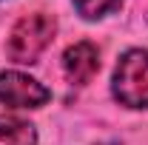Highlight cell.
Returning <instances> with one entry per match:
<instances>
[{"label": "cell", "mask_w": 148, "mask_h": 145, "mask_svg": "<svg viewBox=\"0 0 148 145\" xmlns=\"http://www.w3.org/2000/svg\"><path fill=\"white\" fill-rule=\"evenodd\" d=\"M54 31H57L54 17H49L43 12L20 17L9 34V57L14 63H37V57L51 43Z\"/></svg>", "instance_id": "6da1fadb"}, {"label": "cell", "mask_w": 148, "mask_h": 145, "mask_svg": "<svg viewBox=\"0 0 148 145\" xmlns=\"http://www.w3.org/2000/svg\"><path fill=\"white\" fill-rule=\"evenodd\" d=\"M114 97L128 108L148 105V51L131 49L114 68Z\"/></svg>", "instance_id": "7a4b0ae2"}, {"label": "cell", "mask_w": 148, "mask_h": 145, "mask_svg": "<svg viewBox=\"0 0 148 145\" xmlns=\"http://www.w3.org/2000/svg\"><path fill=\"white\" fill-rule=\"evenodd\" d=\"M51 100V91L34 77L20 71H3L0 74V103L12 108H40Z\"/></svg>", "instance_id": "3957f363"}, {"label": "cell", "mask_w": 148, "mask_h": 145, "mask_svg": "<svg viewBox=\"0 0 148 145\" xmlns=\"http://www.w3.org/2000/svg\"><path fill=\"white\" fill-rule=\"evenodd\" d=\"M63 68H66L71 83H80V85L88 83L94 74L100 71V51H97V46L88 43V40L69 46L66 54H63Z\"/></svg>", "instance_id": "277c9868"}, {"label": "cell", "mask_w": 148, "mask_h": 145, "mask_svg": "<svg viewBox=\"0 0 148 145\" xmlns=\"http://www.w3.org/2000/svg\"><path fill=\"white\" fill-rule=\"evenodd\" d=\"M0 145H37V131L32 122L0 114Z\"/></svg>", "instance_id": "5b68a950"}, {"label": "cell", "mask_w": 148, "mask_h": 145, "mask_svg": "<svg viewBox=\"0 0 148 145\" xmlns=\"http://www.w3.org/2000/svg\"><path fill=\"white\" fill-rule=\"evenodd\" d=\"M120 6H123V0H74V9H77L86 20L106 17V14H111V12H117Z\"/></svg>", "instance_id": "8992f818"}]
</instances>
